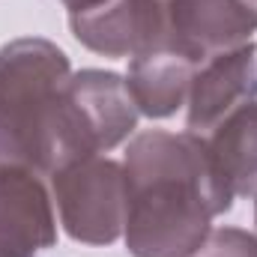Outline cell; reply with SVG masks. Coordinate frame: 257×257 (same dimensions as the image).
<instances>
[{
	"label": "cell",
	"mask_w": 257,
	"mask_h": 257,
	"mask_svg": "<svg viewBox=\"0 0 257 257\" xmlns=\"http://www.w3.org/2000/svg\"><path fill=\"white\" fill-rule=\"evenodd\" d=\"M128 245L138 257H183L206 218L230 206L209 150L194 138L144 135L128 153Z\"/></svg>",
	"instance_id": "cell-1"
},
{
	"label": "cell",
	"mask_w": 257,
	"mask_h": 257,
	"mask_svg": "<svg viewBox=\"0 0 257 257\" xmlns=\"http://www.w3.org/2000/svg\"><path fill=\"white\" fill-rule=\"evenodd\" d=\"M93 138L66 81L63 51L15 42L0 51V165L24 159L66 171L93 156Z\"/></svg>",
	"instance_id": "cell-2"
},
{
	"label": "cell",
	"mask_w": 257,
	"mask_h": 257,
	"mask_svg": "<svg viewBox=\"0 0 257 257\" xmlns=\"http://www.w3.org/2000/svg\"><path fill=\"white\" fill-rule=\"evenodd\" d=\"M63 218L72 236L87 242H111L123 224V200L128 206V186L111 162H75L72 171H60Z\"/></svg>",
	"instance_id": "cell-3"
},
{
	"label": "cell",
	"mask_w": 257,
	"mask_h": 257,
	"mask_svg": "<svg viewBox=\"0 0 257 257\" xmlns=\"http://www.w3.org/2000/svg\"><path fill=\"white\" fill-rule=\"evenodd\" d=\"M171 9L180 33H174L165 48L194 63L209 60L212 48H224L257 27L254 6L245 0H174Z\"/></svg>",
	"instance_id": "cell-4"
},
{
	"label": "cell",
	"mask_w": 257,
	"mask_h": 257,
	"mask_svg": "<svg viewBox=\"0 0 257 257\" xmlns=\"http://www.w3.org/2000/svg\"><path fill=\"white\" fill-rule=\"evenodd\" d=\"M54 242L48 197L27 174H0V257H30Z\"/></svg>",
	"instance_id": "cell-5"
},
{
	"label": "cell",
	"mask_w": 257,
	"mask_h": 257,
	"mask_svg": "<svg viewBox=\"0 0 257 257\" xmlns=\"http://www.w3.org/2000/svg\"><path fill=\"white\" fill-rule=\"evenodd\" d=\"M257 99V63L254 45L239 48L233 54H215L203 75H197L189 111V128L206 132L233 108Z\"/></svg>",
	"instance_id": "cell-6"
},
{
	"label": "cell",
	"mask_w": 257,
	"mask_h": 257,
	"mask_svg": "<svg viewBox=\"0 0 257 257\" xmlns=\"http://www.w3.org/2000/svg\"><path fill=\"white\" fill-rule=\"evenodd\" d=\"M218 144L209 150L212 165L230 194L257 192V99L230 111Z\"/></svg>",
	"instance_id": "cell-7"
},
{
	"label": "cell",
	"mask_w": 257,
	"mask_h": 257,
	"mask_svg": "<svg viewBox=\"0 0 257 257\" xmlns=\"http://www.w3.org/2000/svg\"><path fill=\"white\" fill-rule=\"evenodd\" d=\"M194 60L171 51V48H153L138 54V60L132 63V93L138 99V105L150 114V117H165L171 114L186 90V78Z\"/></svg>",
	"instance_id": "cell-8"
},
{
	"label": "cell",
	"mask_w": 257,
	"mask_h": 257,
	"mask_svg": "<svg viewBox=\"0 0 257 257\" xmlns=\"http://www.w3.org/2000/svg\"><path fill=\"white\" fill-rule=\"evenodd\" d=\"M203 257H257V242L239 230H218Z\"/></svg>",
	"instance_id": "cell-9"
},
{
	"label": "cell",
	"mask_w": 257,
	"mask_h": 257,
	"mask_svg": "<svg viewBox=\"0 0 257 257\" xmlns=\"http://www.w3.org/2000/svg\"><path fill=\"white\" fill-rule=\"evenodd\" d=\"M66 3H69V6H72L75 12H84V9H90V6H93L96 0H66Z\"/></svg>",
	"instance_id": "cell-10"
}]
</instances>
